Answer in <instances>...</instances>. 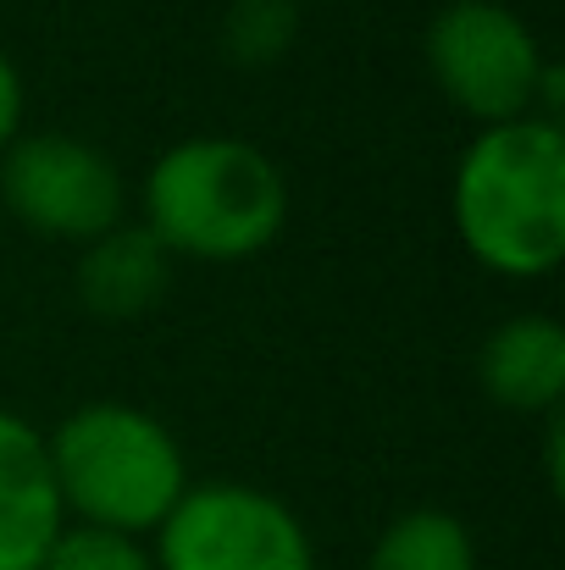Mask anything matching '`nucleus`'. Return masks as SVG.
Masks as SVG:
<instances>
[{
  "mask_svg": "<svg viewBox=\"0 0 565 570\" xmlns=\"http://www.w3.org/2000/svg\"><path fill=\"white\" fill-rule=\"evenodd\" d=\"M455 233L499 277H544L565 255L561 122H499L455 167Z\"/></svg>",
  "mask_w": 565,
  "mask_h": 570,
  "instance_id": "nucleus-1",
  "label": "nucleus"
},
{
  "mask_svg": "<svg viewBox=\"0 0 565 570\" xmlns=\"http://www.w3.org/2000/svg\"><path fill=\"white\" fill-rule=\"evenodd\" d=\"M45 454H50V482H56L61 515H72L78 527L145 538L188 493V465L178 438L150 410H134L117 399L72 410L45 438Z\"/></svg>",
  "mask_w": 565,
  "mask_h": 570,
  "instance_id": "nucleus-2",
  "label": "nucleus"
},
{
  "mask_svg": "<svg viewBox=\"0 0 565 570\" xmlns=\"http://www.w3.org/2000/svg\"><path fill=\"white\" fill-rule=\"evenodd\" d=\"M289 222V184L250 139H184L145 178V227L167 255L244 261Z\"/></svg>",
  "mask_w": 565,
  "mask_h": 570,
  "instance_id": "nucleus-3",
  "label": "nucleus"
},
{
  "mask_svg": "<svg viewBox=\"0 0 565 570\" xmlns=\"http://www.w3.org/2000/svg\"><path fill=\"white\" fill-rule=\"evenodd\" d=\"M421 50L432 83L455 100V111L477 117L483 128L533 117V95L549 56L505 0H449L427 22Z\"/></svg>",
  "mask_w": 565,
  "mask_h": 570,
  "instance_id": "nucleus-4",
  "label": "nucleus"
},
{
  "mask_svg": "<svg viewBox=\"0 0 565 570\" xmlns=\"http://www.w3.org/2000/svg\"><path fill=\"white\" fill-rule=\"evenodd\" d=\"M156 570H316L300 515L250 482H199L156 527Z\"/></svg>",
  "mask_w": 565,
  "mask_h": 570,
  "instance_id": "nucleus-5",
  "label": "nucleus"
},
{
  "mask_svg": "<svg viewBox=\"0 0 565 570\" xmlns=\"http://www.w3.org/2000/svg\"><path fill=\"white\" fill-rule=\"evenodd\" d=\"M0 199L39 238L95 244L123 222L128 189L100 145L78 134H17L0 150Z\"/></svg>",
  "mask_w": 565,
  "mask_h": 570,
  "instance_id": "nucleus-6",
  "label": "nucleus"
},
{
  "mask_svg": "<svg viewBox=\"0 0 565 570\" xmlns=\"http://www.w3.org/2000/svg\"><path fill=\"white\" fill-rule=\"evenodd\" d=\"M61 527L67 515L50 482L45 432L0 410V570H39Z\"/></svg>",
  "mask_w": 565,
  "mask_h": 570,
  "instance_id": "nucleus-7",
  "label": "nucleus"
},
{
  "mask_svg": "<svg viewBox=\"0 0 565 570\" xmlns=\"http://www.w3.org/2000/svg\"><path fill=\"white\" fill-rule=\"evenodd\" d=\"M173 283V255L156 244L145 222H117L95 244H84L78 261V299L100 322H134L150 305L167 299Z\"/></svg>",
  "mask_w": 565,
  "mask_h": 570,
  "instance_id": "nucleus-8",
  "label": "nucleus"
},
{
  "mask_svg": "<svg viewBox=\"0 0 565 570\" xmlns=\"http://www.w3.org/2000/svg\"><path fill=\"white\" fill-rule=\"evenodd\" d=\"M477 382L494 404L555 415L565 393V333L549 316H510L477 350Z\"/></svg>",
  "mask_w": 565,
  "mask_h": 570,
  "instance_id": "nucleus-9",
  "label": "nucleus"
},
{
  "mask_svg": "<svg viewBox=\"0 0 565 570\" xmlns=\"http://www.w3.org/2000/svg\"><path fill=\"white\" fill-rule=\"evenodd\" d=\"M367 570H477V543L449 510H405L382 527Z\"/></svg>",
  "mask_w": 565,
  "mask_h": 570,
  "instance_id": "nucleus-10",
  "label": "nucleus"
},
{
  "mask_svg": "<svg viewBox=\"0 0 565 570\" xmlns=\"http://www.w3.org/2000/svg\"><path fill=\"white\" fill-rule=\"evenodd\" d=\"M300 39V0H233L222 17V50L238 67H277Z\"/></svg>",
  "mask_w": 565,
  "mask_h": 570,
  "instance_id": "nucleus-11",
  "label": "nucleus"
},
{
  "mask_svg": "<svg viewBox=\"0 0 565 570\" xmlns=\"http://www.w3.org/2000/svg\"><path fill=\"white\" fill-rule=\"evenodd\" d=\"M39 570H156V560H150V549H145L139 538L67 521V527L56 532V543L45 549Z\"/></svg>",
  "mask_w": 565,
  "mask_h": 570,
  "instance_id": "nucleus-12",
  "label": "nucleus"
},
{
  "mask_svg": "<svg viewBox=\"0 0 565 570\" xmlns=\"http://www.w3.org/2000/svg\"><path fill=\"white\" fill-rule=\"evenodd\" d=\"M17 128H22V78H17L11 56L0 50V150L17 139Z\"/></svg>",
  "mask_w": 565,
  "mask_h": 570,
  "instance_id": "nucleus-13",
  "label": "nucleus"
},
{
  "mask_svg": "<svg viewBox=\"0 0 565 570\" xmlns=\"http://www.w3.org/2000/svg\"><path fill=\"white\" fill-rule=\"evenodd\" d=\"M300 6H305V0H300Z\"/></svg>",
  "mask_w": 565,
  "mask_h": 570,
  "instance_id": "nucleus-14",
  "label": "nucleus"
}]
</instances>
